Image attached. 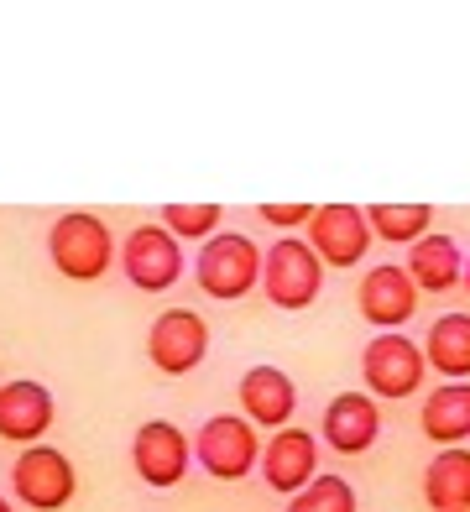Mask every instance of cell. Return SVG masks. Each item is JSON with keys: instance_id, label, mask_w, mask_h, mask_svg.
<instances>
[{"instance_id": "5bb4252c", "label": "cell", "mask_w": 470, "mask_h": 512, "mask_svg": "<svg viewBox=\"0 0 470 512\" xmlns=\"http://www.w3.org/2000/svg\"><path fill=\"white\" fill-rule=\"evenodd\" d=\"M53 392H47L42 382H27V377H16L0 387V439H11V445H42V434L53 429Z\"/></svg>"}, {"instance_id": "d4e9b609", "label": "cell", "mask_w": 470, "mask_h": 512, "mask_svg": "<svg viewBox=\"0 0 470 512\" xmlns=\"http://www.w3.org/2000/svg\"><path fill=\"white\" fill-rule=\"evenodd\" d=\"M0 512H16V507H11V502H6V497H0Z\"/></svg>"}, {"instance_id": "44dd1931", "label": "cell", "mask_w": 470, "mask_h": 512, "mask_svg": "<svg viewBox=\"0 0 470 512\" xmlns=\"http://www.w3.org/2000/svg\"><path fill=\"white\" fill-rule=\"evenodd\" d=\"M288 512H356V486L345 476H314L303 492L288 497Z\"/></svg>"}, {"instance_id": "5b68a950", "label": "cell", "mask_w": 470, "mask_h": 512, "mask_svg": "<svg viewBox=\"0 0 470 512\" xmlns=\"http://www.w3.org/2000/svg\"><path fill=\"white\" fill-rule=\"evenodd\" d=\"M194 460L204 465V476H215V481H241L262 465V434H256V424H246V418H235V413H215V418H204V429L194 434Z\"/></svg>"}, {"instance_id": "e0dca14e", "label": "cell", "mask_w": 470, "mask_h": 512, "mask_svg": "<svg viewBox=\"0 0 470 512\" xmlns=\"http://www.w3.org/2000/svg\"><path fill=\"white\" fill-rule=\"evenodd\" d=\"M460 272H465V256L450 236H439V230H429L423 241L408 246V277H413L418 293H450L460 283Z\"/></svg>"}, {"instance_id": "4fadbf2b", "label": "cell", "mask_w": 470, "mask_h": 512, "mask_svg": "<svg viewBox=\"0 0 470 512\" xmlns=\"http://www.w3.org/2000/svg\"><path fill=\"white\" fill-rule=\"evenodd\" d=\"M319 434L335 455H366L376 445V434H382V408H376L371 392H335Z\"/></svg>"}, {"instance_id": "7402d4cb", "label": "cell", "mask_w": 470, "mask_h": 512, "mask_svg": "<svg viewBox=\"0 0 470 512\" xmlns=\"http://www.w3.org/2000/svg\"><path fill=\"white\" fill-rule=\"evenodd\" d=\"M220 220H225L220 204H162V225H168L178 241H209Z\"/></svg>"}, {"instance_id": "52a82bcc", "label": "cell", "mask_w": 470, "mask_h": 512, "mask_svg": "<svg viewBox=\"0 0 470 512\" xmlns=\"http://www.w3.org/2000/svg\"><path fill=\"white\" fill-rule=\"evenodd\" d=\"M121 267L141 293H168L183 277V241L168 225H136L121 241Z\"/></svg>"}, {"instance_id": "d6986e66", "label": "cell", "mask_w": 470, "mask_h": 512, "mask_svg": "<svg viewBox=\"0 0 470 512\" xmlns=\"http://www.w3.org/2000/svg\"><path fill=\"white\" fill-rule=\"evenodd\" d=\"M423 502L434 512H470V450L450 445L423 471Z\"/></svg>"}, {"instance_id": "ffe728a7", "label": "cell", "mask_w": 470, "mask_h": 512, "mask_svg": "<svg viewBox=\"0 0 470 512\" xmlns=\"http://www.w3.org/2000/svg\"><path fill=\"white\" fill-rule=\"evenodd\" d=\"M366 225H371V236H382V241L413 246V241L429 236L434 209L429 204H366Z\"/></svg>"}, {"instance_id": "6da1fadb", "label": "cell", "mask_w": 470, "mask_h": 512, "mask_svg": "<svg viewBox=\"0 0 470 512\" xmlns=\"http://www.w3.org/2000/svg\"><path fill=\"white\" fill-rule=\"evenodd\" d=\"M47 256H53V267L68 283H94V277H105L110 262H115V236L100 215L68 209V215H58L53 230H47Z\"/></svg>"}, {"instance_id": "3957f363", "label": "cell", "mask_w": 470, "mask_h": 512, "mask_svg": "<svg viewBox=\"0 0 470 512\" xmlns=\"http://www.w3.org/2000/svg\"><path fill=\"white\" fill-rule=\"evenodd\" d=\"M262 288L272 298V309H309L324 288V262L314 256L309 241L277 236L262 251Z\"/></svg>"}, {"instance_id": "9a60e30c", "label": "cell", "mask_w": 470, "mask_h": 512, "mask_svg": "<svg viewBox=\"0 0 470 512\" xmlns=\"http://www.w3.org/2000/svg\"><path fill=\"white\" fill-rule=\"evenodd\" d=\"M241 418L256 429H288L293 424V413H298V392H293V377L288 371H277V366H251L246 377H241Z\"/></svg>"}, {"instance_id": "30bf717a", "label": "cell", "mask_w": 470, "mask_h": 512, "mask_svg": "<svg viewBox=\"0 0 470 512\" xmlns=\"http://www.w3.org/2000/svg\"><path fill=\"white\" fill-rule=\"evenodd\" d=\"M309 246L324 267H361L371 251V225L361 204H319L309 220Z\"/></svg>"}, {"instance_id": "ba28073f", "label": "cell", "mask_w": 470, "mask_h": 512, "mask_svg": "<svg viewBox=\"0 0 470 512\" xmlns=\"http://www.w3.org/2000/svg\"><path fill=\"white\" fill-rule=\"evenodd\" d=\"M188 460H194V439H188L178 424H168V418H147L131 439V465L152 492L178 486L188 476Z\"/></svg>"}, {"instance_id": "277c9868", "label": "cell", "mask_w": 470, "mask_h": 512, "mask_svg": "<svg viewBox=\"0 0 470 512\" xmlns=\"http://www.w3.org/2000/svg\"><path fill=\"white\" fill-rule=\"evenodd\" d=\"M11 492L21 507L32 512H63L79 492V476H74V460H68L58 445H27L11 465Z\"/></svg>"}, {"instance_id": "2e32d148", "label": "cell", "mask_w": 470, "mask_h": 512, "mask_svg": "<svg viewBox=\"0 0 470 512\" xmlns=\"http://www.w3.org/2000/svg\"><path fill=\"white\" fill-rule=\"evenodd\" d=\"M418 429H423V439H434L439 450L465 445L470 439V382H439L418 408Z\"/></svg>"}, {"instance_id": "8fae6325", "label": "cell", "mask_w": 470, "mask_h": 512, "mask_svg": "<svg viewBox=\"0 0 470 512\" xmlns=\"http://www.w3.org/2000/svg\"><path fill=\"white\" fill-rule=\"evenodd\" d=\"M314 476H319V439H314V429L288 424V429H277V434L262 439V481L272 486L277 497L303 492Z\"/></svg>"}, {"instance_id": "7a4b0ae2", "label": "cell", "mask_w": 470, "mask_h": 512, "mask_svg": "<svg viewBox=\"0 0 470 512\" xmlns=\"http://www.w3.org/2000/svg\"><path fill=\"white\" fill-rule=\"evenodd\" d=\"M194 283L220 304H235L262 283V246L251 236H235V230H215L194 256Z\"/></svg>"}, {"instance_id": "ac0fdd59", "label": "cell", "mask_w": 470, "mask_h": 512, "mask_svg": "<svg viewBox=\"0 0 470 512\" xmlns=\"http://www.w3.org/2000/svg\"><path fill=\"white\" fill-rule=\"evenodd\" d=\"M423 361H429L444 382H470V314H439L423 340Z\"/></svg>"}, {"instance_id": "cb8c5ba5", "label": "cell", "mask_w": 470, "mask_h": 512, "mask_svg": "<svg viewBox=\"0 0 470 512\" xmlns=\"http://www.w3.org/2000/svg\"><path fill=\"white\" fill-rule=\"evenodd\" d=\"M460 283H465V293H470V256H465V272H460Z\"/></svg>"}, {"instance_id": "9c48e42d", "label": "cell", "mask_w": 470, "mask_h": 512, "mask_svg": "<svg viewBox=\"0 0 470 512\" xmlns=\"http://www.w3.org/2000/svg\"><path fill=\"white\" fill-rule=\"evenodd\" d=\"M147 356L162 377H188L204 356H209V324L194 309H162L152 319L147 335Z\"/></svg>"}, {"instance_id": "603a6c76", "label": "cell", "mask_w": 470, "mask_h": 512, "mask_svg": "<svg viewBox=\"0 0 470 512\" xmlns=\"http://www.w3.org/2000/svg\"><path fill=\"white\" fill-rule=\"evenodd\" d=\"M256 215H262L267 225H282V230H288V225H309V220H314V204H262Z\"/></svg>"}, {"instance_id": "8992f818", "label": "cell", "mask_w": 470, "mask_h": 512, "mask_svg": "<svg viewBox=\"0 0 470 512\" xmlns=\"http://www.w3.org/2000/svg\"><path fill=\"white\" fill-rule=\"evenodd\" d=\"M423 345H413L403 330H376V340L361 351V377L371 398H408L423 387Z\"/></svg>"}, {"instance_id": "7c38bea8", "label": "cell", "mask_w": 470, "mask_h": 512, "mask_svg": "<svg viewBox=\"0 0 470 512\" xmlns=\"http://www.w3.org/2000/svg\"><path fill=\"white\" fill-rule=\"evenodd\" d=\"M356 304H361V319H371L376 330H403V324L418 314V288H413L408 267L382 262V267H371L361 277Z\"/></svg>"}]
</instances>
